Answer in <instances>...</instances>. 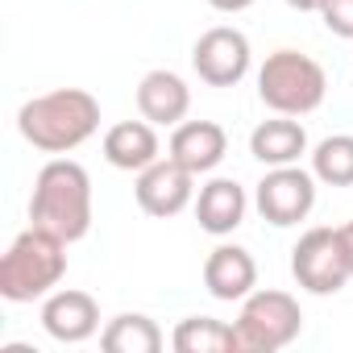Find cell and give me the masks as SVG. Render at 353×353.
<instances>
[{"label": "cell", "mask_w": 353, "mask_h": 353, "mask_svg": "<svg viewBox=\"0 0 353 353\" xmlns=\"http://www.w3.org/2000/svg\"><path fill=\"white\" fill-rule=\"evenodd\" d=\"M225 154H229V133L216 121H183V125H174L170 145H166V158L188 166L192 174L216 170L225 162Z\"/></svg>", "instance_id": "cell-11"}, {"label": "cell", "mask_w": 353, "mask_h": 353, "mask_svg": "<svg viewBox=\"0 0 353 353\" xmlns=\"http://www.w3.org/2000/svg\"><path fill=\"white\" fill-rule=\"evenodd\" d=\"M204 287L221 303H241L258 287V262H254V254L241 250V245H229V241L216 245L204 258Z\"/></svg>", "instance_id": "cell-12"}, {"label": "cell", "mask_w": 353, "mask_h": 353, "mask_svg": "<svg viewBox=\"0 0 353 353\" xmlns=\"http://www.w3.org/2000/svg\"><path fill=\"white\" fill-rule=\"evenodd\" d=\"M291 274L307 295H336L353 279L336 229H307L291 250Z\"/></svg>", "instance_id": "cell-6"}, {"label": "cell", "mask_w": 353, "mask_h": 353, "mask_svg": "<svg viewBox=\"0 0 353 353\" xmlns=\"http://www.w3.org/2000/svg\"><path fill=\"white\" fill-rule=\"evenodd\" d=\"M303 332V312L291 291H250L237 312L241 353H274L287 349Z\"/></svg>", "instance_id": "cell-5"}, {"label": "cell", "mask_w": 353, "mask_h": 353, "mask_svg": "<svg viewBox=\"0 0 353 353\" xmlns=\"http://www.w3.org/2000/svg\"><path fill=\"white\" fill-rule=\"evenodd\" d=\"M192 108V88L183 83V75H174V71H150L141 75L137 83V112L150 121V125H183Z\"/></svg>", "instance_id": "cell-13"}, {"label": "cell", "mask_w": 353, "mask_h": 353, "mask_svg": "<svg viewBox=\"0 0 353 353\" xmlns=\"http://www.w3.org/2000/svg\"><path fill=\"white\" fill-rule=\"evenodd\" d=\"M17 129L42 154H71L100 129V100L83 88H54L21 104Z\"/></svg>", "instance_id": "cell-1"}, {"label": "cell", "mask_w": 353, "mask_h": 353, "mask_svg": "<svg viewBox=\"0 0 353 353\" xmlns=\"http://www.w3.org/2000/svg\"><path fill=\"white\" fill-rule=\"evenodd\" d=\"M104 162L117 166V170H145L150 162H158L162 145H158V133L154 125L141 117V121H117L108 133H104Z\"/></svg>", "instance_id": "cell-16"}, {"label": "cell", "mask_w": 353, "mask_h": 353, "mask_svg": "<svg viewBox=\"0 0 353 353\" xmlns=\"http://www.w3.org/2000/svg\"><path fill=\"white\" fill-rule=\"evenodd\" d=\"M295 13H320V0H287Z\"/></svg>", "instance_id": "cell-23"}, {"label": "cell", "mask_w": 353, "mask_h": 353, "mask_svg": "<svg viewBox=\"0 0 353 353\" xmlns=\"http://www.w3.org/2000/svg\"><path fill=\"white\" fill-rule=\"evenodd\" d=\"M250 38L233 26H216L192 46V67L208 88H237L250 75Z\"/></svg>", "instance_id": "cell-8"}, {"label": "cell", "mask_w": 353, "mask_h": 353, "mask_svg": "<svg viewBox=\"0 0 353 353\" xmlns=\"http://www.w3.org/2000/svg\"><path fill=\"white\" fill-rule=\"evenodd\" d=\"M100 345H104V353H158L162 349V328L141 312H121L104 324Z\"/></svg>", "instance_id": "cell-18"}, {"label": "cell", "mask_w": 353, "mask_h": 353, "mask_svg": "<svg viewBox=\"0 0 353 353\" xmlns=\"http://www.w3.org/2000/svg\"><path fill=\"white\" fill-rule=\"evenodd\" d=\"M30 225L54 233L59 241H83L92 229V179L75 158H50L30 196Z\"/></svg>", "instance_id": "cell-2"}, {"label": "cell", "mask_w": 353, "mask_h": 353, "mask_svg": "<svg viewBox=\"0 0 353 353\" xmlns=\"http://www.w3.org/2000/svg\"><path fill=\"white\" fill-rule=\"evenodd\" d=\"M137 208L145 216H179L192 200H196V174L188 166H179L174 158H158L145 170H137V183H133Z\"/></svg>", "instance_id": "cell-9"}, {"label": "cell", "mask_w": 353, "mask_h": 353, "mask_svg": "<svg viewBox=\"0 0 353 353\" xmlns=\"http://www.w3.org/2000/svg\"><path fill=\"white\" fill-rule=\"evenodd\" d=\"M245 208H250V200H245V188L237 179H212L196 196V221L212 237H229L233 229H241Z\"/></svg>", "instance_id": "cell-14"}, {"label": "cell", "mask_w": 353, "mask_h": 353, "mask_svg": "<svg viewBox=\"0 0 353 353\" xmlns=\"http://www.w3.org/2000/svg\"><path fill=\"white\" fill-rule=\"evenodd\" d=\"M42 328L59 341V345H83L88 336L100 332V303L88 291H50L42 303Z\"/></svg>", "instance_id": "cell-10"}, {"label": "cell", "mask_w": 353, "mask_h": 353, "mask_svg": "<svg viewBox=\"0 0 353 353\" xmlns=\"http://www.w3.org/2000/svg\"><path fill=\"white\" fill-rule=\"evenodd\" d=\"M174 353H241L237 324H225L216 316H188L170 332Z\"/></svg>", "instance_id": "cell-17"}, {"label": "cell", "mask_w": 353, "mask_h": 353, "mask_svg": "<svg viewBox=\"0 0 353 353\" xmlns=\"http://www.w3.org/2000/svg\"><path fill=\"white\" fill-rule=\"evenodd\" d=\"M63 274H67V241L30 225L0 258V295L9 303H34L46 299L63 283Z\"/></svg>", "instance_id": "cell-3"}, {"label": "cell", "mask_w": 353, "mask_h": 353, "mask_svg": "<svg viewBox=\"0 0 353 353\" xmlns=\"http://www.w3.org/2000/svg\"><path fill=\"white\" fill-rule=\"evenodd\" d=\"M336 237H341V250H345V262H349V270H353V221H349V225H341V229H336Z\"/></svg>", "instance_id": "cell-21"}, {"label": "cell", "mask_w": 353, "mask_h": 353, "mask_svg": "<svg viewBox=\"0 0 353 353\" xmlns=\"http://www.w3.org/2000/svg\"><path fill=\"white\" fill-rule=\"evenodd\" d=\"M250 154H254L262 166H295V162L307 154V129H303L295 117L274 112L270 121H262V125L250 133Z\"/></svg>", "instance_id": "cell-15"}, {"label": "cell", "mask_w": 353, "mask_h": 353, "mask_svg": "<svg viewBox=\"0 0 353 353\" xmlns=\"http://www.w3.org/2000/svg\"><path fill=\"white\" fill-rule=\"evenodd\" d=\"M316 174L295 166H270L262 174V183L254 192V204L262 212V221H270L274 229H291L299 221H307V212L316 208Z\"/></svg>", "instance_id": "cell-7"}, {"label": "cell", "mask_w": 353, "mask_h": 353, "mask_svg": "<svg viewBox=\"0 0 353 353\" xmlns=\"http://www.w3.org/2000/svg\"><path fill=\"white\" fill-rule=\"evenodd\" d=\"M208 5H212L216 13H245L254 0H208Z\"/></svg>", "instance_id": "cell-22"}, {"label": "cell", "mask_w": 353, "mask_h": 353, "mask_svg": "<svg viewBox=\"0 0 353 353\" xmlns=\"http://www.w3.org/2000/svg\"><path fill=\"white\" fill-rule=\"evenodd\" d=\"M258 96L270 112L283 117H307L328 96V75L312 54L299 50H274L258 67Z\"/></svg>", "instance_id": "cell-4"}, {"label": "cell", "mask_w": 353, "mask_h": 353, "mask_svg": "<svg viewBox=\"0 0 353 353\" xmlns=\"http://www.w3.org/2000/svg\"><path fill=\"white\" fill-rule=\"evenodd\" d=\"M320 21L328 34L353 42V0H320Z\"/></svg>", "instance_id": "cell-20"}, {"label": "cell", "mask_w": 353, "mask_h": 353, "mask_svg": "<svg viewBox=\"0 0 353 353\" xmlns=\"http://www.w3.org/2000/svg\"><path fill=\"white\" fill-rule=\"evenodd\" d=\"M312 174L328 188H353V133H332L312 150Z\"/></svg>", "instance_id": "cell-19"}]
</instances>
